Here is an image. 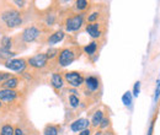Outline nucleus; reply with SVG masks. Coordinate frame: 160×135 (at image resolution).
<instances>
[{
	"instance_id": "f03ea898",
	"label": "nucleus",
	"mask_w": 160,
	"mask_h": 135,
	"mask_svg": "<svg viewBox=\"0 0 160 135\" xmlns=\"http://www.w3.org/2000/svg\"><path fill=\"white\" fill-rule=\"evenodd\" d=\"M78 57H80V52H78V48H64L59 52L58 64L62 68L68 66Z\"/></svg>"
},
{
	"instance_id": "4468645a",
	"label": "nucleus",
	"mask_w": 160,
	"mask_h": 135,
	"mask_svg": "<svg viewBox=\"0 0 160 135\" xmlns=\"http://www.w3.org/2000/svg\"><path fill=\"white\" fill-rule=\"evenodd\" d=\"M51 85L54 90H60L64 85V77L62 76L60 74H53L52 75V79H51Z\"/></svg>"
},
{
	"instance_id": "412c9836",
	"label": "nucleus",
	"mask_w": 160,
	"mask_h": 135,
	"mask_svg": "<svg viewBox=\"0 0 160 135\" xmlns=\"http://www.w3.org/2000/svg\"><path fill=\"white\" fill-rule=\"evenodd\" d=\"M79 104H80V99L77 95H70L69 96V106L72 108H77Z\"/></svg>"
},
{
	"instance_id": "1a4fd4ad",
	"label": "nucleus",
	"mask_w": 160,
	"mask_h": 135,
	"mask_svg": "<svg viewBox=\"0 0 160 135\" xmlns=\"http://www.w3.org/2000/svg\"><path fill=\"white\" fill-rule=\"evenodd\" d=\"M86 32L89 33L90 37L92 38H100L101 35H102V31H101V25L99 22H94V23H88L86 25Z\"/></svg>"
},
{
	"instance_id": "c756f323",
	"label": "nucleus",
	"mask_w": 160,
	"mask_h": 135,
	"mask_svg": "<svg viewBox=\"0 0 160 135\" xmlns=\"http://www.w3.org/2000/svg\"><path fill=\"white\" fill-rule=\"evenodd\" d=\"M79 135H91V130L90 129H85V130L80 132Z\"/></svg>"
},
{
	"instance_id": "f257e3e1",
	"label": "nucleus",
	"mask_w": 160,
	"mask_h": 135,
	"mask_svg": "<svg viewBox=\"0 0 160 135\" xmlns=\"http://www.w3.org/2000/svg\"><path fill=\"white\" fill-rule=\"evenodd\" d=\"M23 22L21 11L11 2H0V33L6 36L8 32L20 27Z\"/></svg>"
},
{
	"instance_id": "cd10ccee",
	"label": "nucleus",
	"mask_w": 160,
	"mask_h": 135,
	"mask_svg": "<svg viewBox=\"0 0 160 135\" xmlns=\"http://www.w3.org/2000/svg\"><path fill=\"white\" fill-rule=\"evenodd\" d=\"M107 127H110V119H108V118H103L100 124V128L101 129H105V128H107Z\"/></svg>"
},
{
	"instance_id": "6e6552de",
	"label": "nucleus",
	"mask_w": 160,
	"mask_h": 135,
	"mask_svg": "<svg viewBox=\"0 0 160 135\" xmlns=\"http://www.w3.org/2000/svg\"><path fill=\"white\" fill-rule=\"evenodd\" d=\"M8 69L12 70V71H18V73H23L25 69L27 68V59L26 58H14L9 60L8 63H5V65Z\"/></svg>"
},
{
	"instance_id": "39448f33",
	"label": "nucleus",
	"mask_w": 160,
	"mask_h": 135,
	"mask_svg": "<svg viewBox=\"0 0 160 135\" xmlns=\"http://www.w3.org/2000/svg\"><path fill=\"white\" fill-rule=\"evenodd\" d=\"M20 36L25 43H31V42L37 41L41 37V30L37 26H35V25L27 26L22 31V33H20Z\"/></svg>"
},
{
	"instance_id": "dca6fc26",
	"label": "nucleus",
	"mask_w": 160,
	"mask_h": 135,
	"mask_svg": "<svg viewBox=\"0 0 160 135\" xmlns=\"http://www.w3.org/2000/svg\"><path fill=\"white\" fill-rule=\"evenodd\" d=\"M102 119H103V113H102V111H96V112L94 113V116H92V119H91V122H90V125H91L92 128L100 127Z\"/></svg>"
},
{
	"instance_id": "f8f14e48",
	"label": "nucleus",
	"mask_w": 160,
	"mask_h": 135,
	"mask_svg": "<svg viewBox=\"0 0 160 135\" xmlns=\"http://www.w3.org/2000/svg\"><path fill=\"white\" fill-rule=\"evenodd\" d=\"M19 86H20V79L16 76L10 77L9 80H6L5 82L1 84L2 89H9V90H18L19 91Z\"/></svg>"
},
{
	"instance_id": "7c9ffc66",
	"label": "nucleus",
	"mask_w": 160,
	"mask_h": 135,
	"mask_svg": "<svg viewBox=\"0 0 160 135\" xmlns=\"http://www.w3.org/2000/svg\"><path fill=\"white\" fill-rule=\"evenodd\" d=\"M14 135H25V134L22 133V130H21L20 128H16L15 132H14Z\"/></svg>"
},
{
	"instance_id": "0eeeda50",
	"label": "nucleus",
	"mask_w": 160,
	"mask_h": 135,
	"mask_svg": "<svg viewBox=\"0 0 160 135\" xmlns=\"http://www.w3.org/2000/svg\"><path fill=\"white\" fill-rule=\"evenodd\" d=\"M64 80L69 84L72 87H79L84 84V76L79 71H67L64 74Z\"/></svg>"
},
{
	"instance_id": "4be33fe9",
	"label": "nucleus",
	"mask_w": 160,
	"mask_h": 135,
	"mask_svg": "<svg viewBox=\"0 0 160 135\" xmlns=\"http://www.w3.org/2000/svg\"><path fill=\"white\" fill-rule=\"evenodd\" d=\"M132 92H129V91H127V92H124V95L122 96V102H123V104L124 106H131V103H132Z\"/></svg>"
},
{
	"instance_id": "423d86ee",
	"label": "nucleus",
	"mask_w": 160,
	"mask_h": 135,
	"mask_svg": "<svg viewBox=\"0 0 160 135\" xmlns=\"http://www.w3.org/2000/svg\"><path fill=\"white\" fill-rule=\"evenodd\" d=\"M47 61H48V58H47L46 53H40V54H36V55L27 59V65L35 70H41V69L46 68Z\"/></svg>"
},
{
	"instance_id": "9b49d317",
	"label": "nucleus",
	"mask_w": 160,
	"mask_h": 135,
	"mask_svg": "<svg viewBox=\"0 0 160 135\" xmlns=\"http://www.w3.org/2000/svg\"><path fill=\"white\" fill-rule=\"evenodd\" d=\"M85 86L90 92H95L100 86V80L96 76H88L85 79Z\"/></svg>"
},
{
	"instance_id": "2eb2a0df",
	"label": "nucleus",
	"mask_w": 160,
	"mask_h": 135,
	"mask_svg": "<svg viewBox=\"0 0 160 135\" xmlns=\"http://www.w3.org/2000/svg\"><path fill=\"white\" fill-rule=\"evenodd\" d=\"M12 43H14L12 37H10V36H1V38H0V48L11 51L12 49Z\"/></svg>"
},
{
	"instance_id": "b1692460",
	"label": "nucleus",
	"mask_w": 160,
	"mask_h": 135,
	"mask_svg": "<svg viewBox=\"0 0 160 135\" xmlns=\"http://www.w3.org/2000/svg\"><path fill=\"white\" fill-rule=\"evenodd\" d=\"M59 49H57V48H49L48 49V52L46 53V55H47V58L48 59H54L57 55H59Z\"/></svg>"
},
{
	"instance_id": "aec40b11",
	"label": "nucleus",
	"mask_w": 160,
	"mask_h": 135,
	"mask_svg": "<svg viewBox=\"0 0 160 135\" xmlns=\"http://www.w3.org/2000/svg\"><path fill=\"white\" fill-rule=\"evenodd\" d=\"M84 51H85L89 55L95 54V53H96V51H98V42H91V43H89L88 46H85V47H84Z\"/></svg>"
},
{
	"instance_id": "c85d7f7f",
	"label": "nucleus",
	"mask_w": 160,
	"mask_h": 135,
	"mask_svg": "<svg viewBox=\"0 0 160 135\" xmlns=\"http://www.w3.org/2000/svg\"><path fill=\"white\" fill-rule=\"evenodd\" d=\"M160 96V79L158 80V85H157V89H155V102L158 101V98H159Z\"/></svg>"
},
{
	"instance_id": "20e7f679",
	"label": "nucleus",
	"mask_w": 160,
	"mask_h": 135,
	"mask_svg": "<svg viewBox=\"0 0 160 135\" xmlns=\"http://www.w3.org/2000/svg\"><path fill=\"white\" fill-rule=\"evenodd\" d=\"M20 91L18 90H9V89H0V102L6 106L12 104L18 101V98L20 97Z\"/></svg>"
},
{
	"instance_id": "393cba45",
	"label": "nucleus",
	"mask_w": 160,
	"mask_h": 135,
	"mask_svg": "<svg viewBox=\"0 0 160 135\" xmlns=\"http://www.w3.org/2000/svg\"><path fill=\"white\" fill-rule=\"evenodd\" d=\"M10 77H12V75L10 73H5V71H0V84L5 82L6 80H9Z\"/></svg>"
},
{
	"instance_id": "5701e85b",
	"label": "nucleus",
	"mask_w": 160,
	"mask_h": 135,
	"mask_svg": "<svg viewBox=\"0 0 160 135\" xmlns=\"http://www.w3.org/2000/svg\"><path fill=\"white\" fill-rule=\"evenodd\" d=\"M75 7H77L79 11H84V10H86V9L89 7V2H88L86 0H78V1L75 2Z\"/></svg>"
},
{
	"instance_id": "a211bd4d",
	"label": "nucleus",
	"mask_w": 160,
	"mask_h": 135,
	"mask_svg": "<svg viewBox=\"0 0 160 135\" xmlns=\"http://www.w3.org/2000/svg\"><path fill=\"white\" fill-rule=\"evenodd\" d=\"M58 133H59V127L54 125V124L46 125V128L43 130V135H58Z\"/></svg>"
},
{
	"instance_id": "f3484780",
	"label": "nucleus",
	"mask_w": 160,
	"mask_h": 135,
	"mask_svg": "<svg viewBox=\"0 0 160 135\" xmlns=\"http://www.w3.org/2000/svg\"><path fill=\"white\" fill-rule=\"evenodd\" d=\"M63 38H64V32H63V31H56L54 33H52V35L48 37L47 42H48L49 44H54V43L60 42Z\"/></svg>"
},
{
	"instance_id": "bb28decb",
	"label": "nucleus",
	"mask_w": 160,
	"mask_h": 135,
	"mask_svg": "<svg viewBox=\"0 0 160 135\" xmlns=\"http://www.w3.org/2000/svg\"><path fill=\"white\" fill-rule=\"evenodd\" d=\"M139 92H140V82L139 81H137L136 84H134V87H133V96H136V97H138V95H139Z\"/></svg>"
},
{
	"instance_id": "ddd939ff",
	"label": "nucleus",
	"mask_w": 160,
	"mask_h": 135,
	"mask_svg": "<svg viewBox=\"0 0 160 135\" xmlns=\"http://www.w3.org/2000/svg\"><path fill=\"white\" fill-rule=\"evenodd\" d=\"M15 55H16V53H14L12 51H8V49L0 48V64L5 65V63H8L9 60L14 59Z\"/></svg>"
},
{
	"instance_id": "6ab92c4d",
	"label": "nucleus",
	"mask_w": 160,
	"mask_h": 135,
	"mask_svg": "<svg viewBox=\"0 0 160 135\" xmlns=\"http://www.w3.org/2000/svg\"><path fill=\"white\" fill-rule=\"evenodd\" d=\"M15 128L11 124H4L0 129V135H14Z\"/></svg>"
},
{
	"instance_id": "7ed1b4c3",
	"label": "nucleus",
	"mask_w": 160,
	"mask_h": 135,
	"mask_svg": "<svg viewBox=\"0 0 160 135\" xmlns=\"http://www.w3.org/2000/svg\"><path fill=\"white\" fill-rule=\"evenodd\" d=\"M82 23H84V15L75 14L74 16H70L64 21V27L67 32H75L81 28Z\"/></svg>"
},
{
	"instance_id": "a878e982",
	"label": "nucleus",
	"mask_w": 160,
	"mask_h": 135,
	"mask_svg": "<svg viewBox=\"0 0 160 135\" xmlns=\"http://www.w3.org/2000/svg\"><path fill=\"white\" fill-rule=\"evenodd\" d=\"M99 16H100L99 12H92V14H90V15L88 16V22H89V23H94L96 20L99 19Z\"/></svg>"
},
{
	"instance_id": "9d476101",
	"label": "nucleus",
	"mask_w": 160,
	"mask_h": 135,
	"mask_svg": "<svg viewBox=\"0 0 160 135\" xmlns=\"http://www.w3.org/2000/svg\"><path fill=\"white\" fill-rule=\"evenodd\" d=\"M88 127H90V122L86 118H79L70 124V129L73 132H82V130L88 129Z\"/></svg>"
},
{
	"instance_id": "2f4dec72",
	"label": "nucleus",
	"mask_w": 160,
	"mask_h": 135,
	"mask_svg": "<svg viewBox=\"0 0 160 135\" xmlns=\"http://www.w3.org/2000/svg\"><path fill=\"white\" fill-rule=\"evenodd\" d=\"M1 108H2V103L0 102V109H1Z\"/></svg>"
}]
</instances>
